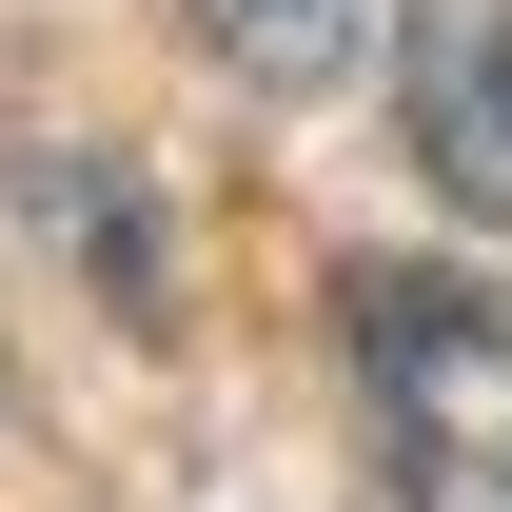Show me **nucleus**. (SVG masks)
I'll use <instances>...</instances> for the list:
<instances>
[{"label":"nucleus","instance_id":"1","mask_svg":"<svg viewBox=\"0 0 512 512\" xmlns=\"http://www.w3.org/2000/svg\"><path fill=\"white\" fill-rule=\"evenodd\" d=\"M355 394L394 434V512H512V296L375 256L355 276Z\"/></svg>","mask_w":512,"mask_h":512},{"label":"nucleus","instance_id":"2","mask_svg":"<svg viewBox=\"0 0 512 512\" xmlns=\"http://www.w3.org/2000/svg\"><path fill=\"white\" fill-rule=\"evenodd\" d=\"M394 99H414V178L512 237V0H414L394 20Z\"/></svg>","mask_w":512,"mask_h":512},{"label":"nucleus","instance_id":"3","mask_svg":"<svg viewBox=\"0 0 512 512\" xmlns=\"http://www.w3.org/2000/svg\"><path fill=\"white\" fill-rule=\"evenodd\" d=\"M178 20H197V60L256 79V99H335V79L375 60V20H394V0H178Z\"/></svg>","mask_w":512,"mask_h":512},{"label":"nucleus","instance_id":"4","mask_svg":"<svg viewBox=\"0 0 512 512\" xmlns=\"http://www.w3.org/2000/svg\"><path fill=\"white\" fill-rule=\"evenodd\" d=\"M0 434H20V375H0Z\"/></svg>","mask_w":512,"mask_h":512}]
</instances>
